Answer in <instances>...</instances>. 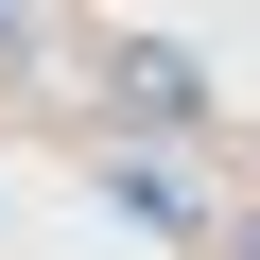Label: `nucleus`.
<instances>
[{
  "label": "nucleus",
  "mask_w": 260,
  "mask_h": 260,
  "mask_svg": "<svg viewBox=\"0 0 260 260\" xmlns=\"http://www.w3.org/2000/svg\"><path fill=\"white\" fill-rule=\"evenodd\" d=\"M87 87H104V121H139V139L208 121V70H191L174 35H104V52H87Z\"/></svg>",
  "instance_id": "obj_1"
},
{
  "label": "nucleus",
  "mask_w": 260,
  "mask_h": 260,
  "mask_svg": "<svg viewBox=\"0 0 260 260\" xmlns=\"http://www.w3.org/2000/svg\"><path fill=\"white\" fill-rule=\"evenodd\" d=\"M104 208H121V225H191V191H174L156 156H104Z\"/></svg>",
  "instance_id": "obj_2"
},
{
  "label": "nucleus",
  "mask_w": 260,
  "mask_h": 260,
  "mask_svg": "<svg viewBox=\"0 0 260 260\" xmlns=\"http://www.w3.org/2000/svg\"><path fill=\"white\" fill-rule=\"evenodd\" d=\"M225 260H260V208H243V225H225Z\"/></svg>",
  "instance_id": "obj_3"
}]
</instances>
